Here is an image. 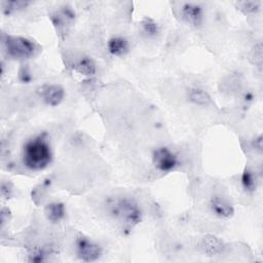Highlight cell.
<instances>
[{
  "mask_svg": "<svg viewBox=\"0 0 263 263\" xmlns=\"http://www.w3.org/2000/svg\"><path fill=\"white\" fill-rule=\"evenodd\" d=\"M75 251L77 257L84 262L97 261L103 253L100 245L83 235H80L76 238Z\"/></svg>",
  "mask_w": 263,
  "mask_h": 263,
  "instance_id": "5b68a950",
  "label": "cell"
},
{
  "mask_svg": "<svg viewBox=\"0 0 263 263\" xmlns=\"http://www.w3.org/2000/svg\"><path fill=\"white\" fill-rule=\"evenodd\" d=\"M73 68L78 73L86 76H91L97 71L95 62L92 61V59L86 55H82L77 61H75L73 64Z\"/></svg>",
  "mask_w": 263,
  "mask_h": 263,
  "instance_id": "4fadbf2b",
  "label": "cell"
},
{
  "mask_svg": "<svg viewBox=\"0 0 263 263\" xmlns=\"http://www.w3.org/2000/svg\"><path fill=\"white\" fill-rule=\"evenodd\" d=\"M239 9L245 13H255L260 9V2L258 1H247L238 4Z\"/></svg>",
  "mask_w": 263,
  "mask_h": 263,
  "instance_id": "e0dca14e",
  "label": "cell"
},
{
  "mask_svg": "<svg viewBox=\"0 0 263 263\" xmlns=\"http://www.w3.org/2000/svg\"><path fill=\"white\" fill-rule=\"evenodd\" d=\"M5 50L10 58L26 60L32 58L38 50V46L32 40L22 36L5 35L3 38Z\"/></svg>",
  "mask_w": 263,
  "mask_h": 263,
  "instance_id": "3957f363",
  "label": "cell"
},
{
  "mask_svg": "<svg viewBox=\"0 0 263 263\" xmlns=\"http://www.w3.org/2000/svg\"><path fill=\"white\" fill-rule=\"evenodd\" d=\"M27 5H29V2H25V1H8V2L6 1L2 3L3 10L5 13H10L11 11L25 8Z\"/></svg>",
  "mask_w": 263,
  "mask_h": 263,
  "instance_id": "2e32d148",
  "label": "cell"
},
{
  "mask_svg": "<svg viewBox=\"0 0 263 263\" xmlns=\"http://www.w3.org/2000/svg\"><path fill=\"white\" fill-rule=\"evenodd\" d=\"M200 249L206 256H217L223 252L224 243L216 235L208 234L201 239Z\"/></svg>",
  "mask_w": 263,
  "mask_h": 263,
  "instance_id": "9c48e42d",
  "label": "cell"
},
{
  "mask_svg": "<svg viewBox=\"0 0 263 263\" xmlns=\"http://www.w3.org/2000/svg\"><path fill=\"white\" fill-rule=\"evenodd\" d=\"M254 147H255V149L261 151V149H262V136H259L257 139H255Z\"/></svg>",
  "mask_w": 263,
  "mask_h": 263,
  "instance_id": "d6986e66",
  "label": "cell"
},
{
  "mask_svg": "<svg viewBox=\"0 0 263 263\" xmlns=\"http://www.w3.org/2000/svg\"><path fill=\"white\" fill-rule=\"evenodd\" d=\"M183 18L192 27H199L203 22V9L197 3L187 2L181 8Z\"/></svg>",
  "mask_w": 263,
  "mask_h": 263,
  "instance_id": "52a82bcc",
  "label": "cell"
},
{
  "mask_svg": "<svg viewBox=\"0 0 263 263\" xmlns=\"http://www.w3.org/2000/svg\"><path fill=\"white\" fill-rule=\"evenodd\" d=\"M107 47L109 52L115 57L125 55L129 50L128 41L121 36H115L110 38L108 41Z\"/></svg>",
  "mask_w": 263,
  "mask_h": 263,
  "instance_id": "8fae6325",
  "label": "cell"
},
{
  "mask_svg": "<svg viewBox=\"0 0 263 263\" xmlns=\"http://www.w3.org/2000/svg\"><path fill=\"white\" fill-rule=\"evenodd\" d=\"M31 73L28 71L27 68H23L21 71H20V78L22 81L24 82H29L32 78V76L30 75Z\"/></svg>",
  "mask_w": 263,
  "mask_h": 263,
  "instance_id": "ac0fdd59",
  "label": "cell"
},
{
  "mask_svg": "<svg viewBox=\"0 0 263 263\" xmlns=\"http://www.w3.org/2000/svg\"><path fill=\"white\" fill-rule=\"evenodd\" d=\"M142 29L144 33L149 37H155L159 33L158 24L151 17H145L142 21Z\"/></svg>",
  "mask_w": 263,
  "mask_h": 263,
  "instance_id": "9a60e30c",
  "label": "cell"
},
{
  "mask_svg": "<svg viewBox=\"0 0 263 263\" xmlns=\"http://www.w3.org/2000/svg\"><path fill=\"white\" fill-rule=\"evenodd\" d=\"M187 98L191 103L201 107L209 106L212 102V98L209 92L199 87L189 88L187 91Z\"/></svg>",
  "mask_w": 263,
  "mask_h": 263,
  "instance_id": "7c38bea8",
  "label": "cell"
},
{
  "mask_svg": "<svg viewBox=\"0 0 263 263\" xmlns=\"http://www.w3.org/2000/svg\"><path fill=\"white\" fill-rule=\"evenodd\" d=\"M23 163L31 171H41L48 166L52 159V151L45 134L28 140L23 147Z\"/></svg>",
  "mask_w": 263,
  "mask_h": 263,
  "instance_id": "6da1fadb",
  "label": "cell"
},
{
  "mask_svg": "<svg viewBox=\"0 0 263 263\" xmlns=\"http://www.w3.org/2000/svg\"><path fill=\"white\" fill-rule=\"evenodd\" d=\"M152 162L155 168L162 173L172 172L180 164L178 155L170 148L164 146L153 150Z\"/></svg>",
  "mask_w": 263,
  "mask_h": 263,
  "instance_id": "277c9868",
  "label": "cell"
},
{
  "mask_svg": "<svg viewBox=\"0 0 263 263\" xmlns=\"http://www.w3.org/2000/svg\"><path fill=\"white\" fill-rule=\"evenodd\" d=\"M44 214L49 222L58 223L65 218V215H66L65 204L60 201H52L46 204Z\"/></svg>",
  "mask_w": 263,
  "mask_h": 263,
  "instance_id": "30bf717a",
  "label": "cell"
},
{
  "mask_svg": "<svg viewBox=\"0 0 263 263\" xmlns=\"http://www.w3.org/2000/svg\"><path fill=\"white\" fill-rule=\"evenodd\" d=\"M241 186L247 192H253L257 188V178L254 173L246 167L242 175H241Z\"/></svg>",
  "mask_w": 263,
  "mask_h": 263,
  "instance_id": "5bb4252c",
  "label": "cell"
},
{
  "mask_svg": "<svg viewBox=\"0 0 263 263\" xmlns=\"http://www.w3.org/2000/svg\"><path fill=\"white\" fill-rule=\"evenodd\" d=\"M39 93L43 99L44 103L51 107L60 105L65 97V90L59 84L43 85L39 88Z\"/></svg>",
  "mask_w": 263,
  "mask_h": 263,
  "instance_id": "8992f818",
  "label": "cell"
},
{
  "mask_svg": "<svg viewBox=\"0 0 263 263\" xmlns=\"http://www.w3.org/2000/svg\"><path fill=\"white\" fill-rule=\"evenodd\" d=\"M210 209L215 216L223 219L231 218L234 214V208L232 204L220 196L211 197Z\"/></svg>",
  "mask_w": 263,
  "mask_h": 263,
  "instance_id": "ba28073f",
  "label": "cell"
},
{
  "mask_svg": "<svg viewBox=\"0 0 263 263\" xmlns=\"http://www.w3.org/2000/svg\"><path fill=\"white\" fill-rule=\"evenodd\" d=\"M110 215L127 227H134L142 221V210L132 197L122 196L112 199L108 204Z\"/></svg>",
  "mask_w": 263,
  "mask_h": 263,
  "instance_id": "7a4b0ae2",
  "label": "cell"
}]
</instances>
